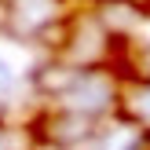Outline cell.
Instances as JSON below:
<instances>
[{"instance_id": "cell-1", "label": "cell", "mask_w": 150, "mask_h": 150, "mask_svg": "<svg viewBox=\"0 0 150 150\" xmlns=\"http://www.w3.org/2000/svg\"><path fill=\"white\" fill-rule=\"evenodd\" d=\"M44 143H55V146H81V143H92L95 139V121L88 114H77V110H51L37 121Z\"/></svg>"}, {"instance_id": "cell-2", "label": "cell", "mask_w": 150, "mask_h": 150, "mask_svg": "<svg viewBox=\"0 0 150 150\" xmlns=\"http://www.w3.org/2000/svg\"><path fill=\"white\" fill-rule=\"evenodd\" d=\"M106 48H110L106 29L95 18H81V22L70 26V44H66V55L70 59H66V62L81 66V70H92V66L106 55Z\"/></svg>"}, {"instance_id": "cell-3", "label": "cell", "mask_w": 150, "mask_h": 150, "mask_svg": "<svg viewBox=\"0 0 150 150\" xmlns=\"http://www.w3.org/2000/svg\"><path fill=\"white\" fill-rule=\"evenodd\" d=\"M110 103H114V77L99 70H84L81 84L66 95V110H77V114H88V117L106 110Z\"/></svg>"}, {"instance_id": "cell-4", "label": "cell", "mask_w": 150, "mask_h": 150, "mask_svg": "<svg viewBox=\"0 0 150 150\" xmlns=\"http://www.w3.org/2000/svg\"><path fill=\"white\" fill-rule=\"evenodd\" d=\"M81 77H84V70L66 62V59H51V62L33 66V88L40 95H48V99H66L81 84Z\"/></svg>"}, {"instance_id": "cell-5", "label": "cell", "mask_w": 150, "mask_h": 150, "mask_svg": "<svg viewBox=\"0 0 150 150\" xmlns=\"http://www.w3.org/2000/svg\"><path fill=\"white\" fill-rule=\"evenodd\" d=\"M11 4V33L37 37L48 22L59 18V0H7Z\"/></svg>"}, {"instance_id": "cell-6", "label": "cell", "mask_w": 150, "mask_h": 150, "mask_svg": "<svg viewBox=\"0 0 150 150\" xmlns=\"http://www.w3.org/2000/svg\"><path fill=\"white\" fill-rule=\"evenodd\" d=\"M95 22L106 29V37H128L143 22V7L132 0H103L95 7Z\"/></svg>"}, {"instance_id": "cell-7", "label": "cell", "mask_w": 150, "mask_h": 150, "mask_svg": "<svg viewBox=\"0 0 150 150\" xmlns=\"http://www.w3.org/2000/svg\"><path fill=\"white\" fill-rule=\"evenodd\" d=\"M128 70H132V77H136L139 84H150V40L139 44L128 55Z\"/></svg>"}, {"instance_id": "cell-8", "label": "cell", "mask_w": 150, "mask_h": 150, "mask_svg": "<svg viewBox=\"0 0 150 150\" xmlns=\"http://www.w3.org/2000/svg\"><path fill=\"white\" fill-rule=\"evenodd\" d=\"M11 81H15V73H11V66H7L4 59H0V95H4L7 88H11Z\"/></svg>"}, {"instance_id": "cell-9", "label": "cell", "mask_w": 150, "mask_h": 150, "mask_svg": "<svg viewBox=\"0 0 150 150\" xmlns=\"http://www.w3.org/2000/svg\"><path fill=\"white\" fill-rule=\"evenodd\" d=\"M33 150H62V146H55V143H44V139H37Z\"/></svg>"}, {"instance_id": "cell-10", "label": "cell", "mask_w": 150, "mask_h": 150, "mask_svg": "<svg viewBox=\"0 0 150 150\" xmlns=\"http://www.w3.org/2000/svg\"><path fill=\"white\" fill-rule=\"evenodd\" d=\"M0 150H7V132H4V125H0Z\"/></svg>"}, {"instance_id": "cell-11", "label": "cell", "mask_w": 150, "mask_h": 150, "mask_svg": "<svg viewBox=\"0 0 150 150\" xmlns=\"http://www.w3.org/2000/svg\"><path fill=\"white\" fill-rule=\"evenodd\" d=\"M4 114H7V103H4V95H0V125H4Z\"/></svg>"}, {"instance_id": "cell-12", "label": "cell", "mask_w": 150, "mask_h": 150, "mask_svg": "<svg viewBox=\"0 0 150 150\" xmlns=\"http://www.w3.org/2000/svg\"><path fill=\"white\" fill-rule=\"evenodd\" d=\"M132 4H143V0H132Z\"/></svg>"}]
</instances>
